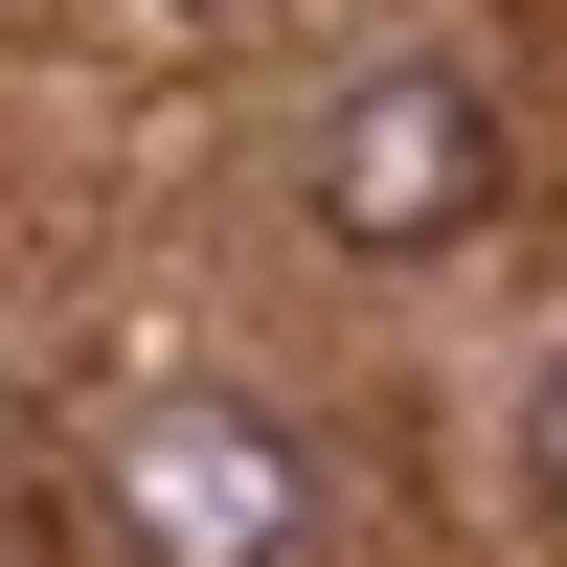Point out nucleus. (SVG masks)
Instances as JSON below:
<instances>
[{"label": "nucleus", "mask_w": 567, "mask_h": 567, "mask_svg": "<svg viewBox=\"0 0 567 567\" xmlns=\"http://www.w3.org/2000/svg\"><path fill=\"white\" fill-rule=\"evenodd\" d=\"M477 205H499V91L477 69H363L318 114V227L341 250H454Z\"/></svg>", "instance_id": "obj_1"}, {"label": "nucleus", "mask_w": 567, "mask_h": 567, "mask_svg": "<svg viewBox=\"0 0 567 567\" xmlns=\"http://www.w3.org/2000/svg\"><path fill=\"white\" fill-rule=\"evenodd\" d=\"M114 523H136V567H296V454L250 409H136L114 432Z\"/></svg>", "instance_id": "obj_2"}, {"label": "nucleus", "mask_w": 567, "mask_h": 567, "mask_svg": "<svg viewBox=\"0 0 567 567\" xmlns=\"http://www.w3.org/2000/svg\"><path fill=\"white\" fill-rule=\"evenodd\" d=\"M523 477L567 499V363H545V386H523Z\"/></svg>", "instance_id": "obj_3"}]
</instances>
